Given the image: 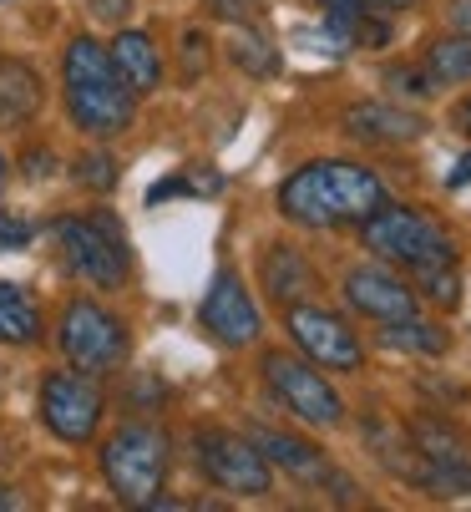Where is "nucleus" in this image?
<instances>
[{
    "mask_svg": "<svg viewBox=\"0 0 471 512\" xmlns=\"http://www.w3.org/2000/svg\"><path fill=\"white\" fill-rule=\"evenodd\" d=\"M385 203V183L345 158L304 163L279 183V213L299 229H350Z\"/></svg>",
    "mask_w": 471,
    "mask_h": 512,
    "instance_id": "nucleus-1",
    "label": "nucleus"
},
{
    "mask_svg": "<svg viewBox=\"0 0 471 512\" xmlns=\"http://www.w3.org/2000/svg\"><path fill=\"white\" fill-rule=\"evenodd\" d=\"M61 77H66V112L87 137H117L132 127L137 92L117 77L107 46H97L92 36H76L66 46Z\"/></svg>",
    "mask_w": 471,
    "mask_h": 512,
    "instance_id": "nucleus-2",
    "label": "nucleus"
},
{
    "mask_svg": "<svg viewBox=\"0 0 471 512\" xmlns=\"http://www.w3.org/2000/svg\"><path fill=\"white\" fill-rule=\"evenodd\" d=\"M168 462H173L168 431L152 421L117 426V436H107V447H102V477L117 492V502H127V507L157 502V492L168 482Z\"/></svg>",
    "mask_w": 471,
    "mask_h": 512,
    "instance_id": "nucleus-3",
    "label": "nucleus"
},
{
    "mask_svg": "<svg viewBox=\"0 0 471 512\" xmlns=\"http://www.w3.org/2000/svg\"><path fill=\"white\" fill-rule=\"evenodd\" d=\"M360 239H365V249H375L380 259L401 264V269H411V274L436 269V264H456L451 234L436 224L431 213L406 208V203H380L365 224H360Z\"/></svg>",
    "mask_w": 471,
    "mask_h": 512,
    "instance_id": "nucleus-4",
    "label": "nucleus"
},
{
    "mask_svg": "<svg viewBox=\"0 0 471 512\" xmlns=\"http://www.w3.org/2000/svg\"><path fill=\"white\" fill-rule=\"evenodd\" d=\"M56 244L61 259L76 279H87L97 289H117L127 284L132 254H127V234L112 213H92V218H56Z\"/></svg>",
    "mask_w": 471,
    "mask_h": 512,
    "instance_id": "nucleus-5",
    "label": "nucleus"
},
{
    "mask_svg": "<svg viewBox=\"0 0 471 512\" xmlns=\"http://www.w3.org/2000/svg\"><path fill=\"white\" fill-rule=\"evenodd\" d=\"M56 345H61V355L71 360V371L112 376L117 365L127 360V350H132V335H127V325H122L112 310H102L97 300H71V305L61 310Z\"/></svg>",
    "mask_w": 471,
    "mask_h": 512,
    "instance_id": "nucleus-6",
    "label": "nucleus"
},
{
    "mask_svg": "<svg viewBox=\"0 0 471 512\" xmlns=\"http://www.w3.org/2000/svg\"><path fill=\"white\" fill-rule=\"evenodd\" d=\"M193 462H198V472H203L213 487L239 492V497H264V492L274 487L264 452H259L254 442H244V436L223 431V426L193 431Z\"/></svg>",
    "mask_w": 471,
    "mask_h": 512,
    "instance_id": "nucleus-7",
    "label": "nucleus"
},
{
    "mask_svg": "<svg viewBox=\"0 0 471 512\" xmlns=\"http://www.w3.org/2000/svg\"><path fill=\"white\" fill-rule=\"evenodd\" d=\"M411 447L421 457V487L436 497H461L471 492V436L451 426L446 416H416L411 426Z\"/></svg>",
    "mask_w": 471,
    "mask_h": 512,
    "instance_id": "nucleus-8",
    "label": "nucleus"
},
{
    "mask_svg": "<svg viewBox=\"0 0 471 512\" xmlns=\"http://www.w3.org/2000/svg\"><path fill=\"white\" fill-rule=\"evenodd\" d=\"M264 381L274 391V401L284 411H294L304 426H340L345 421V401L335 396V386L314 371V360H294L269 350L264 355Z\"/></svg>",
    "mask_w": 471,
    "mask_h": 512,
    "instance_id": "nucleus-9",
    "label": "nucleus"
},
{
    "mask_svg": "<svg viewBox=\"0 0 471 512\" xmlns=\"http://www.w3.org/2000/svg\"><path fill=\"white\" fill-rule=\"evenodd\" d=\"M41 421L61 442H92L102 426V391L87 371H51L41 381Z\"/></svg>",
    "mask_w": 471,
    "mask_h": 512,
    "instance_id": "nucleus-10",
    "label": "nucleus"
},
{
    "mask_svg": "<svg viewBox=\"0 0 471 512\" xmlns=\"http://www.w3.org/2000/svg\"><path fill=\"white\" fill-rule=\"evenodd\" d=\"M294 345L314 360V365H325V371H360L365 365V350L355 340V330L335 315V310H320V305H289L284 315Z\"/></svg>",
    "mask_w": 471,
    "mask_h": 512,
    "instance_id": "nucleus-11",
    "label": "nucleus"
},
{
    "mask_svg": "<svg viewBox=\"0 0 471 512\" xmlns=\"http://www.w3.org/2000/svg\"><path fill=\"white\" fill-rule=\"evenodd\" d=\"M203 330L218 340V345H254L259 340V305L244 289V279L233 269H218L208 295H203V310H198Z\"/></svg>",
    "mask_w": 471,
    "mask_h": 512,
    "instance_id": "nucleus-12",
    "label": "nucleus"
},
{
    "mask_svg": "<svg viewBox=\"0 0 471 512\" xmlns=\"http://www.w3.org/2000/svg\"><path fill=\"white\" fill-rule=\"evenodd\" d=\"M345 300H350V310H360V315H370L380 325L416 315V289L401 274L380 269V264H360V269L345 274Z\"/></svg>",
    "mask_w": 471,
    "mask_h": 512,
    "instance_id": "nucleus-13",
    "label": "nucleus"
},
{
    "mask_svg": "<svg viewBox=\"0 0 471 512\" xmlns=\"http://www.w3.org/2000/svg\"><path fill=\"white\" fill-rule=\"evenodd\" d=\"M345 132L355 142H375V148H401V142H416L426 132V122L390 102H360L345 112Z\"/></svg>",
    "mask_w": 471,
    "mask_h": 512,
    "instance_id": "nucleus-14",
    "label": "nucleus"
},
{
    "mask_svg": "<svg viewBox=\"0 0 471 512\" xmlns=\"http://www.w3.org/2000/svg\"><path fill=\"white\" fill-rule=\"evenodd\" d=\"M249 442L264 452V462H279L284 472H294V477H304V482H320V477H330L325 452H320V447H309V442H299V436H289V431L254 426V431H249Z\"/></svg>",
    "mask_w": 471,
    "mask_h": 512,
    "instance_id": "nucleus-15",
    "label": "nucleus"
},
{
    "mask_svg": "<svg viewBox=\"0 0 471 512\" xmlns=\"http://www.w3.org/2000/svg\"><path fill=\"white\" fill-rule=\"evenodd\" d=\"M112 66H117V77H122L137 97L163 87V56H157L152 36H142V31H117V41H112Z\"/></svg>",
    "mask_w": 471,
    "mask_h": 512,
    "instance_id": "nucleus-16",
    "label": "nucleus"
},
{
    "mask_svg": "<svg viewBox=\"0 0 471 512\" xmlns=\"http://www.w3.org/2000/svg\"><path fill=\"white\" fill-rule=\"evenodd\" d=\"M41 102H46V92L31 66L16 56L0 61V127H26L41 112Z\"/></svg>",
    "mask_w": 471,
    "mask_h": 512,
    "instance_id": "nucleus-17",
    "label": "nucleus"
},
{
    "mask_svg": "<svg viewBox=\"0 0 471 512\" xmlns=\"http://www.w3.org/2000/svg\"><path fill=\"white\" fill-rule=\"evenodd\" d=\"M259 274H264V289H269L279 305H299L309 289L320 284V279H314V269H309V259H304L299 249H289V244H274V249L264 254Z\"/></svg>",
    "mask_w": 471,
    "mask_h": 512,
    "instance_id": "nucleus-18",
    "label": "nucleus"
},
{
    "mask_svg": "<svg viewBox=\"0 0 471 512\" xmlns=\"http://www.w3.org/2000/svg\"><path fill=\"white\" fill-rule=\"evenodd\" d=\"M325 41L330 51H375V46H390V21L385 11H330Z\"/></svg>",
    "mask_w": 471,
    "mask_h": 512,
    "instance_id": "nucleus-19",
    "label": "nucleus"
},
{
    "mask_svg": "<svg viewBox=\"0 0 471 512\" xmlns=\"http://www.w3.org/2000/svg\"><path fill=\"white\" fill-rule=\"evenodd\" d=\"M0 340L6 345H36L41 340V310L11 279H0Z\"/></svg>",
    "mask_w": 471,
    "mask_h": 512,
    "instance_id": "nucleus-20",
    "label": "nucleus"
},
{
    "mask_svg": "<svg viewBox=\"0 0 471 512\" xmlns=\"http://www.w3.org/2000/svg\"><path fill=\"white\" fill-rule=\"evenodd\" d=\"M228 56H233V66L239 71H249V77H259V82H269V77H279V46L259 31V26H239L233 31V46H228Z\"/></svg>",
    "mask_w": 471,
    "mask_h": 512,
    "instance_id": "nucleus-21",
    "label": "nucleus"
},
{
    "mask_svg": "<svg viewBox=\"0 0 471 512\" xmlns=\"http://www.w3.org/2000/svg\"><path fill=\"white\" fill-rule=\"evenodd\" d=\"M426 71H431L436 87L471 82V36H436L426 46Z\"/></svg>",
    "mask_w": 471,
    "mask_h": 512,
    "instance_id": "nucleus-22",
    "label": "nucleus"
},
{
    "mask_svg": "<svg viewBox=\"0 0 471 512\" xmlns=\"http://www.w3.org/2000/svg\"><path fill=\"white\" fill-rule=\"evenodd\" d=\"M380 340H385L390 350H416V355H446V345H451L441 325H426V320H416V315L390 320Z\"/></svg>",
    "mask_w": 471,
    "mask_h": 512,
    "instance_id": "nucleus-23",
    "label": "nucleus"
},
{
    "mask_svg": "<svg viewBox=\"0 0 471 512\" xmlns=\"http://www.w3.org/2000/svg\"><path fill=\"white\" fill-rule=\"evenodd\" d=\"M416 279H421V295H426L431 305H441V310H456V305H461V274H456V264L421 269Z\"/></svg>",
    "mask_w": 471,
    "mask_h": 512,
    "instance_id": "nucleus-24",
    "label": "nucleus"
},
{
    "mask_svg": "<svg viewBox=\"0 0 471 512\" xmlns=\"http://www.w3.org/2000/svg\"><path fill=\"white\" fill-rule=\"evenodd\" d=\"M71 173H76V183H87L92 193L117 188V163H112L107 153H82V158L71 163Z\"/></svg>",
    "mask_w": 471,
    "mask_h": 512,
    "instance_id": "nucleus-25",
    "label": "nucleus"
},
{
    "mask_svg": "<svg viewBox=\"0 0 471 512\" xmlns=\"http://www.w3.org/2000/svg\"><path fill=\"white\" fill-rule=\"evenodd\" d=\"M385 82L396 87L401 97H431V92H436L431 71H416V66H396V71H385Z\"/></svg>",
    "mask_w": 471,
    "mask_h": 512,
    "instance_id": "nucleus-26",
    "label": "nucleus"
},
{
    "mask_svg": "<svg viewBox=\"0 0 471 512\" xmlns=\"http://www.w3.org/2000/svg\"><path fill=\"white\" fill-rule=\"evenodd\" d=\"M259 6H264V0H203V11H208L213 21H233V26L254 21V16H259Z\"/></svg>",
    "mask_w": 471,
    "mask_h": 512,
    "instance_id": "nucleus-27",
    "label": "nucleus"
},
{
    "mask_svg": "<svg viewBox=\"0 0 471 512\" xmlns=\"http://www.w3.org/2000/svg\"><path fill=\"white\" fill-rule=\"evenodd\" d=\"M208 71V36L203 31H188L183 36V77L193 82V77H203Z\"/></svg>",
    "mask_w": 471,
    "mask_h": 512,
    "instance_id": "nucleus-28",
    "label": "nucleus"
},
{
    "mask_svg": "<svg viewBox=\"0 0 471 512\" xmlns=\"http://www.w3.org/2000/svg\"><path fill=\"white\" fill-rule=\"evenodd\" d=\"M26 244H31V224H26V218L0 213V254H16V249H26Z\"/></svg>",
    "mask_w": 471,
    "mask_h": 512,
    "instance_id": "nucleus-29",
    "label": "nucleus"
},
{
    "mask_svg": "<svg viewBox=\"0 0 471 512\" xmlns=\"http://www.w3.org/2000/svg\"><path fill=\"white\" fill-rule=\"evenodd\" d=\"M183 178V193H203V198H213V193H223V173H213V168H183L178 173Z\"/></svg>",
    "mask_w": 471,
    "mask_h": 512,
    "instance_id": "nucleus-30",
    "label": "nucleus"
},
{
    "mask_svg": "<svg viewBox=\"0 0 471 512\" xmlns=\"http://www.w3.org/2000/svg\"><path fill=\"white\" fill-rule=\"evenodd\" d=\"M314 6H325V11H385V16H396V11L411 6V0H314Z\"/></svg>",
    "mask_w": 471,
    "mask_h": 512,
    "instance_id": "nucleus-31",
    "label": "nucleus"
},
{
    "mask_svg": "<svg viewBox=\"0 0 471 512\" xmlns=\"http://www.w3.org/2000/svg\"><path fill=\"white\" fill-rule=\"evenodd\" d=\"M87 6H92V16H97V21H107V26H122V21L132 16V6H137V0H87Z\"/></svg>",
    "mask_w": 471,
    "mask_h": 512,
    "instance_id": "nucleus-32",
    "label": "nucleus"
},
{
    "mask_svg": "<svg viewBox=\"0 0 471 512\" xmlns=\"http://www.w3.org/2000/svg\"><path fill=\"white\" fill-rule=\"evenodd\" d=\"M46 163H51V153H46V148H41V153H36V148L26 153V173H31V178H46V173H51Z\"/></svg>",
    "mask_w": 471,
    "mask_h": 512,
    "instance_id": "nucleus-33",
    "label": "nucleus"
},
{
    "mask_svg": "<svg viewBox=\"0 0 471 512\" xmlns=\"http://www.w3.org/2000/svg\"><path fill=\"white\" fill-rule=\"evenodd\" d=\"M451 16H456V26L471 31V0H451Z\"/></svg>",
    "mask_w": 471,
    "mask_h": 512,
    "instance_id": "nucleus-34",
    "label": "nucleus"
},
{
    "mask_svg": "<svg viewBox=\"0 0 471 512\" xmlns=\"http://www.w3.org/2000/svg\"><path fill=\"white\" fill-rule=\"evenodd\" d=\"M11 507H21V497H16L6 482H0V512H11Z\"/></svg>",
    "mask_w": 471,
    "mask_h": 512,
    "instance_id": "nucleus-35",
    "label": "nucleus"
},
{
    "mask_svg": "<svg viewBox=\"0 0 471 512\" xmlns=\"http://www.w3.org/2000/svg\"><path fill=\"white\" fill-rule=\"evenodd\" d=\"M466 178H471V158H461V163H456V173H451V188H461Z\"/></svg>",
    "mask_w": 471,
    "mask_h": 512,
    "instance_id": "nucleus-36",
    "label": "nucleus"
},
{
    "mask_svg": "<svg viewBox=\"0 0 471 512\" xmlns=\"http://www.w3.org/2000/svg\"><path fill=\"white\" fill-rule=\"evenodd\" d=\"M456 127H461V132H471V97L456 107Z\"/></svg>",
    "mask_w": 471,
    "mask_h": 512,
    "instance_id": "nucleus-37",
    "label": "nucleus"
},
{
    "mask_svg": "<svg viewBox=\"0 0 471 512\" xmlns=\"http://www.w3.org/2000/svg\"><path fill=\"white\" fill-rule=\"evenodd\" d=\"M6 178H11V168H6V158H0V188H6Z\"/></svg>",
    "mask_w": 471,
    "mask_h": 512,
    "instance_id": "nucleus-38",
    "label": "nucleus"
}]
</instances>
